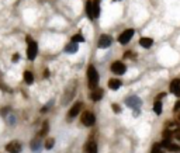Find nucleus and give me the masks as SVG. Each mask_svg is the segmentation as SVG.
<instances>
[{
    "instance_id": "nucleus-1",
    "label": "nucleus",
    "mask_w": 180,
    "mask_h": 153,
    "mask_svg": "<svg viewBox=\"0 0 180 153\" xmlns=\"http://www.w3.org/2000/svg\"><path fill=\"white\" fill-rule=\"evenodd\" d=\"M87 80H89V87L96 88L99 84V73L94 69V66H89L87 69Z\"/></svg>"
},
{
    "instance_id": "nucleus-2",
    "label": "nucleus",
    "mask_w": 180,
    "mask_h": 153,
    "mask_svg": "<svg viewBox=\"0 0 180 153\" xmlns=\"http://www.w3.org/2000/svg\"><path fill=\"white\" fill-rule=\"evenodd\" d=\"M27 44H28V48H27V58L30 59V61H34L35 59V56L38 54V45L35 41H32L30 37H27Z\"/></svg>"
},
{
    "instance_id": "nucleus-3",
    "label": "nucleus",
    "mask_w": 180,
    "mask_h": 153,
    "mask_svg": "<svg viewBox=\"0 0 180 153\" xmlns=\"http://www.w3.org/2000/svg\"><path fill=\"white\" fill-rule=\"evenodd\" d=\"M125 70H127V66L124 65L123 62H120V61H117V62H114L111 65V72H114L116 75H124Z\"/></svg>"
},
{
    "instance_id": "nucleus-4",
    "label": "nucleus",
    "mask_w": 180,
    "mask_h": 153,
    "mask_svg": "<svg viewBox=\"0 0 180 153\" xmlns=\"http://www.w3.org/2000/svg\"><path fill=\"white\" fill-rule=\"evenodd\" d=\"M132 35H134V30H125L124 33L120 34V37H118V41H120V44H128L129 42V39L132 38Z\"/></svg>"
},
{
    "instance_id": "nucleus-5",
    "label": "nucleus",
    "mask_w": 180,
    "mask_h": 153,
    "mask_svg": "<svg viewBox=\"0 0 180 153\" xmlns=\"http://www.w3.org/2000/svg\"><path fill=\"white\" fill-rule=\"evenodd\" d=\"M6 150L9 153H20L21 152V143L17 142V141H13V142L6 145Z\"/></svg>"
},
{
    "instance_id": "nucleus-6",
    "label": "nucleus",
    "mask_w": 180,
    "mask_h": 153,
    "mask_svg": "<svg viewBox=\"0 0 180 153\" xmlns=\"http://www.w3.org/2000/svg\"><path fill=\"white\" fill-rule=\"evenodd\" d=\"M94 114H92V112H83V115H82V124L86 125V126H92L93 124H94Z\"/></svg>"
},
{
    "instance_id": "nucleus-7",
    "label": "nucleus",
    "mask_w": 180,
    "mask_h": 153,
    "mask_svg": "<svg viewBox=\"0 0 180 153\" xmlns=\"http://www.w3.org/2000/svg\"><path fill=\"white\" fill-rule=\"evenodd\" d=\"M100 14V1L93 0L92 1V11H90V18H96Z\"/></svg>"
},
{
    "instance_id": "nucleus-8",
    "label": "nucleus",
    "mask_w": 180,
    "mask_h": 153,
    "mask_svg": "<svg viewBox=\"0 0 180 153\" xmlns=\"http://www.w3.org/2000/svg\"><path fill=\"white\" fill-rule=\"evenodd\" d=\"M127 105L128 107H132V108H139L141 107V100L135 97V96H131L127 99Z\"/></svg>"
},
{
    "instance_id": "nucleus-9",
    "label": "nucleus",
    "mask_w": 180,
    "mask_h": 153,
    "mask_svg": "<svg viewBox=\"0 0 180 153\" xmlns=\"http://www.w3.org/2000/svg\"><path fill=\"white\" fill-rule=\"evenodd\" d=\"M170 91H172L175 96L180 97V80L175 79V80L170 83Z\"/></svg>"
},
{
    "instance_id": "nucleus-10",
    "label": "nucleus",
    "mask_w": 180,
    "mask_h": 153,
    "mask_svg": "<svg viewBox=\"0 0 180 153\" xmlns=\"http://www.w3.org/2000/svg\"><path fill=\"white\" fill-rule=\"evenodd\" d=\"M111 45V38L108 35H101L99 39V48H108Z\"/></svg>"
},
{
    "instance_id": "nucleus-11",
    "label": "nucleus",
    "mask_w": 180,
    "mask_h": 153,
    "mask_svg": "<svg viewBox=\"0 0 180 153\" xmlns=\"http://www.w3.org/2000/svg\"><path fill=\"white\" fill-rule=\"evenodd\" d=\"M80 109H82V103H75L73 107L69 111V117H70V118H75L76 115H79V111H80Z\"/></svg>"
},
{
    "instance_id": "nucleus-12",
    "label": "nucleus",
    "mask_w": 180,
    "mask_h": 153,
    "mask_svg": "<svg viewBox=\"0 0 180 153\" xmlns=\"http://www.w3.org/2000/svg\"><path fill=\"white\" fill-rule=\"evenodd\" d=\"M103 90L101 88H96L94 91L90 94V99L93 100V101H99V100H101V97H103Z\"/></svg>"
},
{
    "instance_id": "nucleus-13",
    "label": "nucleus",
    "mask_w": 180,
    "mask_h": 153,
    "mask_svg": "<svg viewBox=\"0 0 180 153\" xmlns=\"http://www.w3.org/2000/svg\"><path fill=\"white\" fill-rule=\"evenodd\" d=\"M86 153H97V145L94 141H89L86 145Z\"/></svg>"
},
{
    "instance_id": "nucleus-14",
    "label": "nucleus",
    "mask_w": 180,
    "mask_h": 153,
    "mask_svg": "<svg viewBox=\"0 0 180 153\" xmlns=\"http://www.w3.org/2000/svg\"><path fill=\"white\" fill-rule=\"evenodd\" d=\"M108 87L111 88V90H118V88L121 87V82L118 79H110L108 80Z\"/></svg>"
},
{
    "instance_id": "nucleus-15",
    "label": "nucleus",
    "mask_w": 180,
    "mask_h": 153,
    "mask_svg": "<svg viewBox=\"0 0 180 153\" xmlns=\"http://www.w3.org/2000/svg\"><path fill=\"white\" fill-rule=\"evenodd\" d=\"M152 44H153L152 38H146V37H144V38L139 39V45L144 46V48H149V46H152Z\"/></svg>"
},
{
    "instance_id": "nucleus-16",
    "label": "nucleus",
    "mask_w": 180,
    "mask_h": 153,
    "mask_svg": "<svg viewBox=\"0 0 180 153\" xmlns=\"http://www.w3.org/2000/svg\"><path fill=\"white\" fill-rule=\"evenodd\" d=\"M24 82L25 83H28V84H31L32 82H34V75H32L31 72H24Z\"/></svg>"
},
{
    "instance_id": "nucleus-17",
    "label": "nucleus",
    "mask_w": 180,
    "mask_h": 153,
    "mask_svg": "<svg viewBox=\"0 0 180 153\" xmlns=\"http://www.w3.org/2000/svg\"><path fill=\"white\" fill-rule=\"evenodd\" d=\"M77 51V44L76 42H72V44H69L66 46V52H69V54H75Z\"/></svg>"
},
{
    "instance_id": "nucleus-18",
    "label": "nucleus",
    "mask_w": 180,
    "mask_h": 153,
    "mask_svg": "<svg viewBox=\"0 0 180 153\" xmlns=\"http://www.w3.org/2000/svg\"><path fill=\"white\" fill-rule=\"evenodd\" d=\"M153 111H155L158 115L162 112V103L158 101V100H156V101H155V104H153Z\"/></svg>"
},
{
    "instance_id": "nucleus-19",
    "label": "nucleus",
    "mask_w": 180,
    "mask_h": 153,
    "mask_svg": "<svg viewBox=\"0 0 180 153\" xmlns=\"http://www.w3.org/2000/svg\"><path fill=\"white\" fill-rule=\"evenodd\" d=\"M83 41H85V38H83L82 34H76V35L72 37V42H76V44H77V42H83Z\"/></svg>"
},
{
    "instance_id": "nucleus-20",
    "label": "nucleus",
    "mask_w": 180,
    "mask_h": 153,
    "mask_svg": "<svg viewBox=\"0 0 180 153\" xmlns=\"http://www.w3.org/2000/svg\"><path fill=\"white\" fill-rule=\"evenodd\" d=\"M166 149L169 150V152H179L180 148L177 146V145H173V143H169L168 146H166Z\"/></svg>"
},
{
    "instance_id": "nucleus-21",
    "label": "nucleus",
    "mask_w": 180,
    "mask_h": 153,
    "mask_svg": "<svg viewBox=\"0 0 180 153\" xmlns=\"http://www.w3.org/2000/svg\"><path fill=\"white\" fill-rule=\"evenodd\" d=\"M53 143H55L53 138H48V139H47V142H45V149H52Z\"/></svg>"
},
{
    "instance_id": "nucleus-22",
    "label": "nucleus",
    "mask_w": 180,
    "mask_h": 153,
    "mask_svg": "<svg viewBox=\"0 0 180 153\" xmlns=\"http://www.w3.org/2000/svg\"><path fill=\"white\" fill-rule=\"evenodd\" d=\"M47 132H48V122L45 121V122H44V125H42V131H41L40 133H38V136L41 138V136H44V135H45Z\"/></svg>"
},
{
    "instance_id": "nucleus-23",
    "label": "nucleus",
    "mask_w": 180,
    "mask_h": 153,
    "mask_svg": "<svg viewBox=\"0 0 180 153\" xmlns=\"http://www.w3.org/2000/svg\"><path fill=\"white\" fill-rule=\"evenodd\" d=\"M151 153H163V152H162V149H160V143L153 145V148H152V152H151Z\"/></svg>"
},
{
    "instance_id": "nucleus-24",
    "label": "nucleus",
    "mask_w": 180,
    "mask_h": 153,
    "mask_svg": "<svg viewBox=\"0 0 180 153\" xmlns=\"http://www.w3.org/2000/svg\"><path fill=\"white\" fill-rule=\"evenodd\" d=\"M86 11H87V16H89V18H90V11H92V1H90V0L86 3Z\"/></svg>"
},
{
    "instance_id": "nucleus-25",
    "label": "nucleus",
    "mask_w": 180,
    "mask_h": 153,
    "mask_svg": "<svg viewBox=\"0 0 180 153\" xmlns=\"http://www.w3.org/2000/svg\"><path fill=\"white\" fill-rule=\"evenodd\" d=\"M172 136H173V133H172V132L170 131H168V129H166V131L163 132V138H165V139H172Z\"/></svg>"
},
{
    "instance_id": "nucleus-26",
    "label": "nucleus",
    "mask_w": 180,
    "mask_h": 153,
    "mask_svg": "<svg viewBox=\"0 0 180 153\" xmlns=\"http://www.w3.org/2000/svg\"><path fill=\"white\" fill-rule=\"evenodd\" d=\"M113 109H114L116 112H120V111H121V109H120V107H118L117 104H113Z\"/></svg>"
},
{
    "instance_id": "nucleus-27",
    "label": "nucleus",
    "mask_w": 180,
    "mask_h": 153,
    "mask_svg": "<svg viewBox=\"0 0 180 153\" xmlns=\"http://www.w3.org/2000/svg\"><path fill=\"white\" fill-rule=\"evenodd\" d=\"M173 109H175V111H179V109H180V100L176 103V105H175V108H173Z\"/></svg>"
},
{
    "instance_id": "nucleus-28",
    "label": "nucleus",
    "mask_w": 180,
    "mask_h": 153,
    "mask_svg": "<svg viewBox=\"0 0 180 153\" xmlns=\"http://www.w3.org/2000/svg\"><path fill=\"white\" fill-rule=\"evenodd\" d=\"M18 59H20V55H18V54H17V55H14V56H13V62H17Z\"/></svg>"
},
{
    "instance_id": "nucleus-29",
    "label": "nucleus",
    "mask_w": 180,
    "mask_h": 153,
    "mask_svg": "<svg viewBox=\"0 0 180 153\" xmlns=\"http://www.w3.org/2000/svg\"><path fill=\"white\" fill-rule=\"evenodd\" d=\"M163 97H165V93H160V94H159L158 97H156V100H158V101H160V100L163 99Z\"/></svg>"
},
{
    "instance_id": "nucleus-30",
    "label": "nucleus",
    "mask_w": 180,
    "mask_h": 153,
    "mask_svg": "<svg viewBox=\"0 0 180 153\" xmlns=\"http://www.w3.org/2000/svg\"><path fill=\"white\" fill-rule=\"evenodd\" d=\"M175 136H176V139H177V141H180V131L175 132Z\"/></svg>"
},
{
    "instance_id": "nucleus-31",
    "label": "nucleus",
    "mask_w": 180,
    "mask_h": 153,
    "mask_svg": "<svg viewBox=\"0 0 180 153\" xmlns=\"http://www.w3.org/2000/svg\"><path fill=\"white\" fill-rule=\"evenodd\" d=\"M7 112H9V108H3V109H1V114H3V115H4V114H7Z\"/></svg>"
},
{
    "instance_id": "nucleus-32",
    "label": "nucleus",
    "mask_w": 180,
    "mask_h": 153,
    "mask_svg": "<svg viewBox=\"0 0 180 153\" xmlns=\"http://www.w3.org/2000/svg\"><path fill=\"white\" fill-rule=\"evenodd\" d=\"M177 122L180 124V115H177Z\"/></svg>"
},
{
    "instance_id": "nucleus-33",
    "label": "nucleus",
    "mask_w": 180,
    "mask_h": 153,
    "mask_svg": "<svg viewBox=\"0 0 180 153\" xmlns=\"http://www.w3.org/2000/svg\"><path fill=\"white\" fill-rule=\"evenodd\" d=\"M116 1H117V0H116Z\"/></svg>"
}]
</instances>
